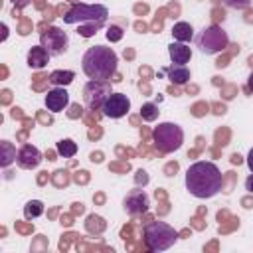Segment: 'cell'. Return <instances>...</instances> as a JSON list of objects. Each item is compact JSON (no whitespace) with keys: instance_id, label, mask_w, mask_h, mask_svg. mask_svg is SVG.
<instances>
[{"instance_id":"6da1fadb","label":"cell","mask_w":253,"mask_h":253,"mask_svg":"<svg viewBox=\"0 0 253 253\" xmlns=\"http://www.w3.org/2000/svg\"><path fill=\"white\" fill-rule=\"evenodd\" d=\"M223 186V176L213 162L198 160L186 170V190L200 200L213 198Z\"/></svg>"},{"instance_id":"7a4b0ae2","label":"cell","mask_w":253,"mask_h":253,"mask_svg":"<svg viewBox=\"0 0 253 253\" xmlns=\"http://www.w3.org/2000/svg\"><path fill=\"white\" fill-rule=\"evenodd\" d=\"M119 57L107 45H93L81 57V69L89 79L109 81L117 71Z\"/></svg>"},{"instance_id":"3957f363","label":"cell","mask_w":253,"mask_h":253,"mask_svg":"<svg viewBox=\"0 0 253 253\" xmlns=\"http://www.w3.org/2000/svg\"><path fill=\"white\" fill-rule=\"evenodd\" d=\"M61 18H63L65 24H79L77 34L83 36V38H91L107 22L109 10L103 4H83V2H79Z\"/></svg>"},{"instance_id":"277c9868","label":"cell","mask_w":253,"mask_h":253,"mask_svg":"<svg viewBox=\"0 0 253 253\" xmlns=\"http://www.w3.org/2000/svg\"><path fill=\"white\" fill-rule=\"evenodd\" d=\"M144 245L150 251H166L178 241L176 229L166 221H148L144 225Z\"/></svg>"},{"instance_id":"5b68a950","label":"cell","mask_w":253,"mask_h":253,"mask_svg":"<svg viewBox=\"0 0 253 253\" xmlns=\"http://www.w3.org/2000/svg\"><path fill=\"white\" fill-rule=\"evenodd\" d=\"M196 45L202 53L206 55H213V53H219L223 51L227 45H229V38H227V32L221 28V26H208L204 28L198 38H196Z\"/></svg>"},{"instance_id":"8992f818","label":"cell","mask_w":253,"mask_h":253,"mask_svg":"<svg viewBox=\"0 0 253 253\" xmlns=\"http://www.w3.org/2000/svg\"><path fill=\"white\" fill-rule=\"evenodd\" d=\"M152 138L160 152H174L184 142V130L176 123H160L152 130Z\"/></svg>"},{"instance_id":"52a82bcc","label":"cell","mask_w":253,"mask_h":253,"mask_svg":"<svg viewBox=\"0 0 253 253\" xmlns=\"http://www.w3.org/2000/svg\"><path fill=\"white\" fill-rule=\"evenodd\" d=\"M40 43L47 49L49 55H61V53L67 51L69 38H67V34H65L63 30L51 26V28H47L45 32H42V36H40Z\"/></svg>"},{"instance_id":"ba28073f","label":"cell","mask_w":253,"mask_h":253,"mask_svg":"<svg viewBox=\"0 0 253 253\" xmlns=\"http://www.w3.org/2000/svg\"><path fill=\"white\" fill-rule=\"evenodd\" d=\"M109 95H111V85L107 81L91 79L83 87V101H85V105L89 109H101Z\"/></svg>"},{"instance_id":"9c48e42d","label":"cell","mask_w":253,"mask_h":253,"mask_svg":"<svg viewBox=\"0 0 253 253\" xmlns=\"http://www.w3.org/2000/svg\"><path fill=\"white\" fill-rule=\"evenodd\" d=\"M101 111L109 119H121L130 111V99L125 93H111L103 103Z\"/></svg>"},{"instance_id":"30bf717a","label":"cell","mask_w":253,"mask_h":253,"mask_svg":"<svg viewBox=\"0 0 253 253\" xmlns=\"http://www.w3.org/2000/svg\"><path fill=\"white\" fill-rule=\"evenodd\" d=\"M123 206H125V211L128 215H140L148 210L150 206V198L144 190H130L125 200H123Z\"/></svg>"},{"instance_id":"8fae6325","label":"cell","mask_w":253,"mask_h":253,"mask_svg":"<svg viewBox=\"0 0 253 253\" xmlns=\"http://www.w3.org/2000/svg\"><path fill=\"white\" fill-rule=\"evenodd\" d=\"M45 107L51 113H61L69 107V93L63 87H53L45 93Z\"/></svg>"},{"instance_id":"7c38bea8","label":"cell","mask_w":253,"mask_h":253,"mask_svg":"<svg viewBox=\"0 0 253 253\" xmlns=\"http://www.w3.org/2000/svg\"><path fill=\"white\" fill-rule=\"evenodd\" d=\"M16 162L20 168H36L42 162V152L32 144H24L16 154Z\"/></svg>"},{"instance_id":"4fadbf2b","label":"cell","mask_w":253,"mask_h":253,"mask_svg":"<svg viewBox=\"0 0 253 253\" xmlns=\"http://www.w3.org/2000/svg\"><path fill=\"white\" fill-rule=\"evenodd\" d=\"M168 55H170L172 63L186 65V63L190 61V57H192V49H190L186 43H182V42H172V43L168 45Z\"/></svg>"},{"instance_id":"5bb4252c","label":"cell","mask_w":253,"mask_h":253,"mask_svg":"<svg viewBox=\"0 0 253 253\" xmlns=\"http://www.w3.org/2000/svg\"><path fill=\"white\" fill-rule=\"evenodd\" d=\"M49 53H47V49L40 43V45H36V47H32L30 51H28V65L30 67H34V69H42L47 61H49Z\"/></svg>"},{"instance_id":"9a60e30c","label":"cell","mask_w":253,"mask_h":253,"mask_svg":"<svg viewBox=\"0 0 253 253\" xmlns=\"http://www.w3.org/2000/svg\"><path fill=\"white\" fill-rule=\"evenodd\" d=\"M164 71H166L168 79H170L172 83H176V85H184V83H188L190 77H192L190 69H188L186 65H178V63H172V65L166 67Z\"/></svg>"},{"instance_id":"2e32d148","label":"cell","mask_w":253,"mask_h":253,"mask_svg":"<svg viewBox=\"0 0 253 253\" xmlns=\"http://www.w3.org/2000/svg\"><path fill=\"white\" fill-rule=\"evenodd\" d=\"M172 38H174V42H182V43L190 42V40L194 38V28H192V24H188V22H176V24L172 26Z\"/></svg>"},{"instance_id":"e0dca14e","label":"cell","mask_w":253,"mask_h":253,"mask_svg":"<svg viewBox=\"0 0 253 253\" xmlns=\"http://www.w3.org/2000/svg\"><path fill=\"white\" fill-rule=\"evenodd\" d=\"M73 77H75L73 71H53L47 81H49L53 87H63V85H69V83L73 81Z\"/></svg>"},{"instance_id":"ac0fdd59","label":"cell","mask_w":253,"mask_h":253,"mask_svg":"<svg viewBox=\"0 0 253 253\" xmlns=\"http://www.w3.org/2000/svg\"><path fill=\"white\" fill-rule=\"evenodd\" d=\"M57 152L63 156V158H71L77 154V144L71 140V138H63L57 142Z\"/></svg>"},{"instance_id":"d6986e66","label":"cell","mask_w":253,"mask_h":253,"mask_svg":"<svg viewBox=\"0 0 253 253\" xmlns=\"http://www.w3.org/2000/svg\"><path fill=\"white\" fill-rule=\"evenodd\" d=\"M43 213V204L40 202V200H32V202H28L26 206H24V215H26V219H34V217H38V215H42Z\"/></svg>"},{"instance_id":"ffe728a7","label":"cell","mask_w":253,"mask_h":253,"mask_svg":"<svg viewBox=\"0 0 253 253\" xmlns=\"http://www.w3.org/2000/svg\"><path fill=\"white\" fill-rule=\"evenodd\" d=\"M140 117L144 119V121H154L156 117H158V107L154 105V103H144L142 107H140Z\"/></svg>"},{"instance_id":"44dd1931","label":"cell","mask_w":253,"mask_h":253,"mask_svg":"<svg viewBox=\"0 0 253 253\" xmlns=\"http://www.w3.org/2000/svg\"><path fill=\"white\" fill-rule=\"evenodd\" d=\"M223 4L233 10H245L251 6V0H223Z\"/></svg>"},{"instance_id":"7402d4cb","label":"cell","mask_w":253,"mask_h":253,"mask_svg":"<svg viewBox=\"0 0 253 253\" xmlns=\"http://www.w3.org/2000/svg\"><path fill=\"white\" fill-rule=\"evenodd\" d=\"M107 38H109L111 42H119V40L123 38V30H121L119 26H109V30H107Z\"/></svg>"},{"instance_id":"603a6c76","label":"cell","mask_w":253,"mask_h":253,"mask_svg":"<svg viewBox=\"0 0 253 253\" xmlns=\"http://www.w3.org/2000/svg\"><path fill=\"white\" fill-rule=\"evenodd\" d=\"M10 146H8V142H4V158H2V166H8L10 162H12V154H10V150H8Z\"/></svg>"},{"instance_id":"cb8c5ba5","label":"cell","mask_w":253,"mask_h":253,"mask_svg":"<svg viewBox=\"0 0 253 253\" xmlns=\"http://www.w3.org/2000/svg\"><path fill=\"white\" fill-rule=\"evenodd\" d=\"M245 190L253 194V172H251V176H247V180H245Z\"/></svg>"},{"instance_id":"d4e9b609","label":"cell","mask_w":253,"mask_h":253,"mask_svg":"<svg viewBox=\"0 0 253 253\" xmlns=\"http://www.w3.org/2000/svg\"><path fill=\"white\" fill-rule=\"evenodd\" d=\"M247 168L253 172V148L249 150V154H247Z\"/></svg>"},{"instance_id":"484cf974","label":"cell","mask_w":253,"mask_h":253,"mask_svg":"<svg viewBox=\"0 0 253 253\" xmlns=\"http://www.w3.org/2000/svg\"><path fill=\"white\" fill-rule=\"evenodd\" d=\"M12 2H14L18 8H24V6H28V4H30V0H12Z\"/></svg>"},{"instance_id":"4316f807","label":"cell","mask_w":253,"mask_h":253,"mask_svg":"<svg viewBox=\"0 0 253 253\" xmlns=\"http://www.w3.org/2000/svg\"><path fill=\"white\" fill-rule=\"evenodd\" d=\"M247 87H249V91H253V71H251V75L247 79Z\"/></svg>"}]
</instances>
